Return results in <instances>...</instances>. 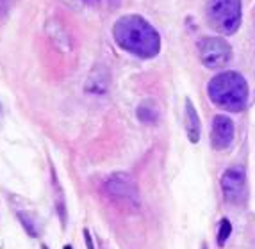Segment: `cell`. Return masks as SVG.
Here are the masks:
<instances>
[{
	"label": "cell",
	"mask_w": 255,
	"mask_h": 249,
	"mask_svg": "<svg viewBox=\"0 0 255 249\" xmlns=\"http://www.w3.org/2000/svg\"><path fill=\"white\" fill-rule=\"evenodd\" d=\"M109 85H111V77L107 68L102 66V64H97L91 70L90 77L86 79L84 84V91L91 96H98L102 98L109 93Z\"/></svg>",
	"instance_id": "obj_8"
},
{
	"label": "cell",
	"mask_w": 255,
	"mask_h": 249,
	"mask_svg": "<svg viewBox=\"0 0 255 249\" xmlns=\"http://www.w3.org/2000/svg\"><path fill=\"white\" fill-rule=\"evenodd\" d=\"M113 34L120 48L141 59H152L161 52L159 32L139 14L122 16L113 27Z\"/></svg>",
	"instance_id": "obj_1"
},
{
	"label": "cell",
	"mask_w": 255,
	"mask_h": 249,
	"mask_svg": "<svg viewBox=\"0 0 255 249\" xmlns=\"http://www.w3.org/2000/svg\"><path fill=\"white\" fill-rule=\"evenodd\" d=\"M86 4H98V0H84Z\"/></svg>",
	"instance_id": "obj_15"
},
{
	"label": "cell",
	"mask_w": 255,
	"mask_h": 249,
	"mask_svg": "<svg viewBox=\"0 0 255 249\" xmlns=\"http://www.w3.org/2000/svg\"><path fill=\"white\" fill-rule=\"evenodd\" d=\"M0 112H2V107H0Z\"/></svg>",
	"instance_id": "obj_18"
},
{
	"label": "cell",
	"mask_w": 255,
	"mask_h": 249,
	"mask_svg": "<svg viewBox=\"0 0 255 249\" xmlns=\"http://www.w3.org/2000/svg\"><path fill=\"white\" fill-rule=\"evenodd\" d=\"M207 94L214 105L229 112H241L248 103V82L238 72H223L207 84Z\"/></svg>",
	"instance_id": "obj_2"
},
{
	"label": "cell",
	"mask_w": 255,
	"mask_h": 249,
	"mask_svg": "<svg viewBox=\"0 0 255 249\" xmlns=\"http://www.w3.org/2000/svg\"><path fill=\"white\" fill-rule=\"evenodd\" d=\"M207 21L223 36L234 34L241 25V0H209Z\"/></svg>",
	"instance_id": "obj_3"
},
{
	"label": "cell",
	"mask_w": 255,
	"mask_h": 249,
	"mask_svg": "<svg viewBox=\"0 0 255 249\" xmlns=\"http://www.w3.org/2000/svg\"><path fill=\"white\" fill-rule=\"evenodd\" d=\"M64 249H73L72 246H64Z\"/></svg>",
	"instance_id": "obj_16"
},
{
	"label": "cell",
	"mask_w": 255,
	"mask_h": 249,
	"mask_svg": "<svg viewBox=\"0 0 255 249\" xmlns=\"http://www.w3.org/2000/svg\"><path fill=\"white\" fill-rule=\"evenodd\" d=\"M200 118L196 114L195 107H193L191 100H186V132L187 137L193 144L200 141Z\"/></svg>",
	"instance_id": "obj_10"
},
{
	"label": "cell",
	"mask_w": 255,
	"mask_h": 249,
	"mask_svg": "<svg viewBox=\"0 0 255 249\" xmlns=\"http://www.w3.org/2000/svg\"><path fill=\"white\" fill-rule=\"evenodd\" d=\"M47 34L48 38H50L52 45L59 52L66 54L70 52L72 48V41H70V36H68V30L64 29V25L61 23L59 20H50L47 25Z\"/></svg>",
	"instance_id": "obj_9"
},
{
	"label": "cell",
	"mask_w": 255,
	"mask_h": 249,
	"mask_svg": "<svg viewBox=\"0 0 255 249\" xmlns=\"http://www.w3.org/2000/svg\"><path fill=\"white\" fill-rule=\"evenodd\" d=\"M198 55L205 68L220 70L232 57V48L221 38H204L198 41Z\"/></svg>",
	"instance_id": "obj_4"
},
{
	"label": "cell",
	"mask_w": 255,
	"mask_h": 249,
	"mask_svg": "<svg viewBox=\"0 0 255 249\" xmlns=\"http://www.w3.org/2000/svg\"><path fill=\"white\" fill-rule=\"evenodd\" d=\"M230 232H232V224H230L229 219H221L220 221V228H218V244L223 246L227 242V239L230 237Z\"/></svg>",
	"instance_id": "obj_13"
},
{
	"label": "cell",
	"mask_w": 255,
	"mask_h": 249,
	"mask_svg": "<svg viewBox=\"0 0 255 249\" xmlns=\"http://www.w3.org/2000/svg\"><path fill=\"white\" fill-rule=\"evenodd\" d=\"M234 121L229 116L218 114L213 121V130H211V144L214 150H227L234 141Z\"/></svg>",
	"instance_id": "obj_7"
},
{
	"label": "cell",
	"mask_w": 255,
	"mask_h": 249,
	"mask_svg": "<svg viewBox=\"0 0 255 249\" xmlns=\"http://www.w3.org/2000/svg\"><path fill=\"white\" fill-rule=\"evenodd\" d=\"M18 219L21 221V224H23V228H25V232L29 233L30 237H38V235H39L38 224L34 223V219H30L29 214H23V212H18Z\"/></svg>",
	"instance_id": "obj_12"
},
{
	"label": "cell",
	"mask_w": 255,
	"mask_h": 249,
	"mask_svg": "<svg viewBox=\"0 0 255 249\" xmlns=\"http://www.w3.org/2000/svg\"><path fill=\"white\" fill-rule=\"evenodd\" d=\"M136 114L141 123H145V125H155V123L159 121V107L153 100L146 98V100H143L139 105H137Z\"/></svg>",
	"instance_id": "obj_11"
},
{
	"label": "cell",
	"mask_w": 255,
	"mask_h": 249,
	"mask_svg": "<svg viewBox=\"0 0 255 249\" xmlns=\"http://www.w3.org/2000/svg\"><path fill=\"white\" fill-rule=\"evenodd\" d=\"M221 192L230 205H243L247 199V173L241 166H232L220 178Z\"/></svg>",
	"instance_id": "obj_5"
},
{
	"label": "cell",
	"mask_w": 255,
	"mask_h": 249,
	"mask_svg": "<svg viewBox=\"0 0 255 249\" xmlns=\"http://www.w3.org/2000/svg\"><path fill=\"white\" fill-rule=\"evenodd\" d=\"M111 2H118V0H111Z\"/></svg>",
	"instance_id": "obj_17"
},
{
	"label": "cell",
	"mask_w": 255,
	"mask_h": 249,
	"mask_svg": "<svg viewBox=\"0 0 255 249\" xmlns=\"http://www.w3.org/2000/svg\"><path fill=\"white\" fill-rule=\"evenodd\" d=\"M107 194H111L113 198L124 199L125 203H128L132 208H139V189H137L136 182L132 180L130 174L125 173H115L107 178L106 185H104Z\"/></svg>",
	"instance_id": "obj_6"
},
{
	"label": "cell",
	"mask_w": 255,
	"mask_h": 249,
	"mask_svg": "<svg viewBox=\"0 0 255 249\" xmlns=\"http://www.w3.org/2000/svg\"><path fill=\"white\" fill-rule=\"evenodd\" d=\"M84 239H86V246H88V249H95L93 239H91V235H90V230H84Z\"/></svg>",
	"instance_id": "obj_14"
}]
</instances>
